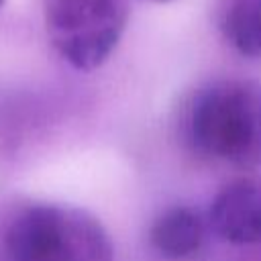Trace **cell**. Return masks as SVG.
<instances>
[{
	"label": "cell",
	"mask_w": 261,
	"mask_h": 261,
	"mask_svg": "<svg viewBox=\"0 0 261 261\" xmlns=\"http://www.w3.org/2000/svg\"><path fill=\"white\" fill-rule=\"evenodd\" d=\"M192 147L237 167L261 165V86L220 80L202 88L186 116Z\"/></svg>",
	"instance_id": "obj_1"
},
{
	"label": "cell",
	"mask_w": 261,
	"mask_h": 261,
	"mask_svg": "<svg viewBox=\"0 0 261 261\" xmlns=\"http://www.w3.org/2000/svg\"><path fill=\"white\" fill-rule=\"evenodd\" d=\"M112 243L82 208L31 204L0 228V261H112Z\"/></svg>",
	"instance_id": "obj_2"
},
{
	"label": "cell",
	"mask_w": 261,
	"mask_h": 261,
	"mask_svg": "<svg viewBox=\"0 0 261 261\" xmlns=\"http://www.w3.org/2000/svg\"><path fill=\"white\" fill-rule=\"evenodd\" d=\"M126 20V0H45L49 41L80 71H92L110 57Z\"/></svg>",
	"instance_id": "obj_3"
},
{
	"label": "cell",
	"mask_w": 261,
	"mask_h": 261,
	"mask_svg": "<svg viewBox=\"0 0 261 261\" xmlns=\"http://www.w3.org/2000/svg\"><path fill=\"white\" fill-rule=\"evenodd\" d=\"M210 228L224 243L253 245L261 241V175L228 181L212 200Z\"/></svg>",
	"instance_id": "obj_4"
},
{
	"label": "cell",
	"mask_w": 261,
	"mask_h": 261,
	"mask_svg": "<svg viewBox=\"0 0 261 261\" xmlns=\"http://www.w3.org/2000/svg\"><path fill=\"white\" fill-rule=\"evenodd\" d=\"M204 241V220L188 206L163 210L149 228L151 247L165 259L181 261L196 255Z\"/></svg>",
	"instance_id": "obj_5"
},
{
	"label": "cell",
	"mask_w": 261,
	"mask_h": 261,
	"mask_svg": "<svg viewBox=\"0 0 261 261\" xmlns=\"http://www.w3.org/2000/svg\"><path fill=\"white\" fill-rule=\"evenodd\" d=\"M216 27L243 57L261 59V0H216Z\"/></svg>",
	"instance_id": "obj_6"
},
{
	"label": "cell",
	"mask_w": 261,
	"mask_h": 261,
	"mask_svg": "<svg viewBox=\"0 0 261 261\" xmlns=\"http://www.w3.org/2000/svg\"><path fill=\"white\" fill-rule=\"evenodd\" d=\"M153 2H169V0H153Z\"/></svg>",
	"instance_id": "obj_7"
},
{
	"label": "cell",
	"mask_w": 261,
	"mask_h": 261,
	"mask_svg": "<svg viewBox=\"0 0 261 261\" xmlns=\"http://www.w3.org/2000/svg\"><path fill=\"white\" fill-rule=\"evenodd\" d=\"M2 2H4V0H0V6H2Z\"/></svg>",
	"instance_id": "obj_8"
}]
</instances>
